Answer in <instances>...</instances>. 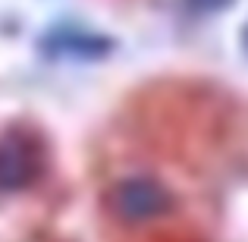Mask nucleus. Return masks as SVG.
<instances>
[{"label":"nucleus","instance_id":"nucleus-2","mask_svg":"<svg viewBox=\"0 0 248 242\" xmlns=\"http://www.w3.org/2000/svg\"><path fill=\"white\" fill-rule=\"evenodd\" d=\"M38 158L31 154V148L25 145V139H0V186L3 189H19L31 179Z\"/></svg>","mask_w":248,"mask_h":242},{"label":"nucleus","instance_id":"nucleus-1","mask_svg":"<svg viewBox=\"0 0 248 242\" xmlns=\"http://www.w3.org/2000/svg\"><path fill=\"white\" fill-rule=\"evenodd\" d=\"M110 208L123 220H148L167 208V192L148 176H129L110 189Z\"/></svg>","mask_w":248,"mask_h":242}]
</instances>
